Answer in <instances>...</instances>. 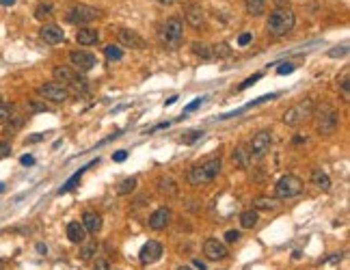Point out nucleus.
Segmentation results:
<instances>
[{
  "instance_id": "obj_1",
  "label": "nucleus",
  "mask_w": 350,
  "mask_h": 270,
  "mask_svg": "<svg viewBox=\"0 0 350 270\" xmlns=\"http://www.w3.org/2000/svg\"><path fill=\"white\" fill-rule=\"evenodd\" d=\"M294 24H296V15L290 7H277L266 20V28H268V35L273 37L287 35L294 28Z\"/></svg>"
},
{
  "instance_id": "obj_2",
  "label": "nucleus",
  "mask_w": 350,
  "mask_h": 270,
  "mask_svg": "<svg viewBox=\"0 0 350 270\" xmlns=\"http://www.w3.org/2000/svg\"><path fill=\"white\" fill-rule=\"evenodd\" d=\"M221 167H223V162H221L219 156H216V158L205 160V162L195 164V167L188 171V175H186V178H188V184H190V186H203V184L214 182L216 175L221 173Z\"/></svg>"
},
{
  "instance_id": "obj_3",
  "label": "nucleus",
  "mask_w": 350,
  "mask_h": 270,
  "mask_svg": "<svg viewBox=\"0 0 350 270\" xmlns=\"http://www.w3.org/2000/svg\"><path fill=\"white\" fill-rule=\"evenodd\" d=\"M158 39L164 48H180L184 39V24L180 17H169L158 28Z\"/></svg>"
},
{
  "instance_id": "obj_4",
  "label": "nucleus",
  "mask_w": 350,
  "mask_h": 270,
  "mask_svg": "<svg viewBox=\"0 0 350 270\" xmlns=\"http://www.w3.org/2000/svg\"><path fill=\"white\" fill-rule=\"evenodd\" d=\"M314 112H316L314 100L307 98V100H303V102L294 104L292 108H287L285 115H283V121L287 123V126H301V123H305L307 119L314 115Z\"/></svg>"
},
{
  "instance_id": "obj_5",
  "label": "nucleus",
  "mask_w": 350,
  "mask_h": 270,
  "mask_svg": "<svg viewBox=\"0 0 350 270\" xmlns=\"http://www.w3.org/2000/svg\"><path fill=\"white\" fill-rule=\"evenodd\" d=\"M316 115V130L318 134H324V137H331V134L337 130V123H339V117H337V110L331 108V106H322Z\"/></svg>"
},
{
  "instance_id": "obj_6",
  "label": "nucleus",
  "mask_w": 350,
  "mask_h": 270,
  "mask_svg": "<svg viewBox=\"0 0 350 270\" xmlns=\"http://www.w3.org/2000/svg\"><path fill=\"white\" fill-rule=\"evenodd\" d=\"M98 17H100V11L91 5H74V7H69V11H67V22L78 24V26L93 22Z\"/></svg>"
},
{
  "instance_id": "obj_7",
  "label": "nucleus",
  "mask_w": 350,
  "mask_h": 270,
  "mask_svg": "<svg viewBox=\"0 0 350 270\" xmlns=\"http://www.w3.org/2000/svg\"><path fill=\"white\" fill-rule=\"evenodd\" d=\"M301 190H303V182H301V178H296L292 173L283 175V178L277 182V197H279V199H292V197L301 195Z\"/></svg>"
},
{
  "instance_id": "obj_8",
  "label": "nucleus",
  "mask_w": 350,
  "mask_h": 270,
  "mask_svg": "<svg viewBox=\"0 0 350 270\" xmlns=\"http://www.w3.org/2000/svg\"><path fill=\"white\" fill-rule=\"evenodd\" d=\"M273 145V134L268 130H260L251 139V145H249V156L251 158H262V156L270 149Z\"/></svg>"
},
{
  "instance_id": "obj_9",
  "label": "nucleus",
  "mask_w": 350,
  "mask_h": 270,
  "mask_svg": "<svg viewBox=\"0 0 350 270\" xmlns=\"http://www.w3.org/2000/svg\"><path fill=\"white\" fill-rule=\"evenodd\" d=\"M39 95L44 100H50V102H65L69 98V91L65 85H59V82H46V85L39 87Z\"/></svg>"
},
{
  "instance_id": "obj_10",
  "label": "nucleus",
  "mask_w": 350,
  "mask_h": 270,
  "mask_svg": "<svg viewBox=\"0 0 350 270\" xmlns=\"http://www.w3.org/2000/svg\"><path fill=\"white\" fill-rule=\"evenodd\" d=\"M69 61H71V65H74L76 69H80V71L93 69L95 63H98L95 54H91L89 50H74V52L69 54Z\"/></svg>"
},
{
  "instance_id": "obj_11",
  "label": "nucleus",
  "mask_w": 350,
  "mask_h": 270,
  "mask_svg": "<svg viewBox=\"0 0 350 270\" xmlns=\"http://www.w3.org/2000/svg\"><path fill=\"white\" fill-rule=\"evenodd\" d=\"M117 41H119V46H126V48H132V50H143L147 46L145 39H143L139 33H134L132 28H119Z\"/></svg>"
},
{
  "instance_id": "obj_12",
  "label": "nucleus",
  "mask_w": 350,
  "mask_h": 270,
  "mask_svg": "<svg viewBox=\"0 0 350 270\" xmlns=\"http://www.w3.org/2000/svg\"><path fill=\"white\" fill-rule=\"evenodd\" d=\"M162 253H164V248H162V244L160 242H156V240H149L147 244H143V248H141V264H145V266H149V264H156L158 259L162 257Z\"/></svg>"
},
{
  "instance_id": "obj_13",
  "label": "nucleus",
  "mask_w": 350,
  "mask_h": 270,
  "mask_svg": "<svg viewBox=\"0 0 350 270\" xmlns=\"http://www.w3.org/2000/svg\"><path fill=\"white\" fill-rule=\"evenodd\" d=\"M184 17H186L188 26L197 28V30L205 24V13H203L201 5H197V3H188L186 7H184Z\"/></svg>"
},
{
  "instance_id": "obj_14",
  "label": "nucleus",
  "mask_w": 350,
  "mask_h": 270,
  "mask_svg": "<svg viewBox=\"0 0 350 270\" xmlns=\"http://www.w3.org/2000/svg\"><path fill=\"white\" fill-rule=\"evenodd\" d=\"M171 219H173V212L169 210V207H158V210L149 216L147 223H149L151 229L160 232V229H167V227L171 225Z\"/></svg>"
},
{
  "instance_id": "obj_15",
  "label": "nucleus",
  "mask_w": 350,
  "mask_h": 270,
  "mask_svg": "<svg viewBox=\"0 0 350 270\" xmlns=\"http://www.w3.org/2000/svg\"><path fill=\"white\" fill-rule=\"evenodd\" d=\"M203 253H205V257H208V259H212V262H219V259L227 257V248H225L223 242L210 238V240L203 242Z\"/></svg>"
},
{
  "instance_id": "obj_16",
  "label": "nucleus",
  "mask_w": 350,
  "mask_h": 270,
  "mask_svg": "<svg viewBox=\"0 0 350 270\" xmlns=\"http://www.w3.org/2000/svg\"><path fill=\"white\" fill-rule=\"evenodd\" d=\"M39 35H41V39H44L46 44H50V46H56V44H61V41L65 39L63 28L56 26V24H46L44 28L39 30Z\"/></svg>"
},
{
  "instance_id": "obj_17",
  "label": "nucleus",
  "mask_w": 350,
  "mask_h": 270,
  "mask_svg": "<svg viewBox=\"0 0 350 270\" xmlns=\"http://www.w3.org/2000/svg\"><path fill=\"white\" fill-rule=\"evenodd\" d=\"M67 238H69V242L80 244V242H85V240H87V229L82 227V223L71 221V223L67 225Z\"/></svg>"
},
{
  "instance_id": "obj_18",
  "label": "nucleus",
  "mask_w": 350,
  "mask_h": 270,
  "mask_svg": "<svg viewBox=\"0 0 350 270\" xmlns=\"http://www.w3.org/2000/svg\"><path fill=\"white\" fill-rule=\"evenodd\" d=\"M54 82H59V85H71L74 82V78H76V71L71 69V67H67V65H59V67H54Z\"/></svg>"
},
{
  "instance_id": "obj_19",
  "label": "nucleus",
  "mask_w": 350,
  "mask_h": 270,
  "mask_svg": "<svg viewBox=\"0 0 350 270\" xmlns=\"http://www.w3.org/2000/svg\"><path fill=\"white\" fill-rule=\"evenodd\" d=\"M82 227H85L89 234H98L102 229L100 214H95V212H85V214H82Z\"/></svg>"
},
{
  "instance_id": "obj_20",
  "label": "nucleus",
  "mask_w": 350,
  "mask_h": 270,
  "mask_svg": "<svg viewBox=\"0 0 350 270\" xmlns=\"http://www.w3.org/2000/svg\"><path fill=\"white\" fill-rule=\"evenodd\" d=\"M98 39H100V33L95 28H80L76 33V41L80 46H93Z\"/></svg>"
},
{
  "instance_id": "obj_21",
  "label": "nucleus",
  "mask_w": 350,
  "mask_h": 270,
  "mask_svg": "<svg viewBox=\"0 0 350 270\" xmlns=\"http://www.w3.org/2000/svg\"><path fill=\"white\" fill-rule=\"evenodd\" d=\"M231 160H234V164L238 169H246V167H249V160H251L249 149L242 147V145H238V147L234 149V153H231Z\"/></svg>"
},
{
  "instance_id": "obj_22",
  "label": "nucleus",
  "mask_w": 350,
  "mask_h": 270,
  "mask_svg": "<svg viewBox=\"0 0 350 270\" xmlns=\"http://www.w3.org/2000/svg\"><path fill=\"white\" fill-rule=\"evenodd\" d=\"M312 182H314V186L316 188H320V190H331V178L322 171V169H314V173H312Z\"/></svg>"
},
{
  "instance_id": "obj_23",
  "label": "nucleus",
  "mask_w": 350,
  "mask_h": 270,
  "mask_svg": "<svg viewBox=\"0 0 350 270\" xmlns=\"http://www.w3.org/2000/svg\"><path fill=\"white\" fill-rule=\"evenodd\" d=\"M244 7L249 15H262L266 11V0H244Z\"/></svg>"
},
{
  "instance_id": "obj_24",
  "label": "nucleus",
  "mask_w": 350,
  "mask_h": 270,
  "mask_svg": "<svg viewBox=\"0 0 350 270\" xmlns=\"http://www.w3.org/2000/svg\"><path fill=\"white\" fill-rule=\"evenodd\" d=\"M257 221H260V216H257L255 210H246L240 214V225L244 227V229H253V227L257 225Z\"/></svg>"
},
{
  "instance_id": "obj_25",
  "label": "nucleus",
  "mask_w": 350,
  "mask_h": 270,
  "mask_svg": "<svg viewBox=\"0 0 350 270\" xmlns=\"http://www.w3.org/2000/svg\"><path fill=\"white\" fill-rule=\"evenodd\" d=\"M190 48H192V54H195V56H199V59H203V61L212 59V48H210L208 44H201V41H195V44H192Z\"/></svg>"
},
{
  "instance_id": "obj_26",
  "label": "nucleus",
  "mask_w": 350,
  "mask_h": 270,
  "mask_svg": "<svg viewBox=\"0 0 350 270\" xmlns=\"http://www.w3.org/2000/svg\"><path fill=\"white\" fill-rule=\"evenodd\" d=\"M158 188H160L162 195H175V192H178L175 180H171V178H160L158 180Z\"/></svg>"
},
{
  "instance_id": "obj_27",
  "label": "nucleus",
  "mask_w": 350,
  "mask_h": 270,
  "mask_svg": "<svg viewBox=\"0 0 350 270\" xmlns=\"http://www.w3.org/2000/svg\"><path fill=\"white\" fill-rule=\"evenodd\" d=\"M350 71L348 69H344L342 71V76L337 78V85H339V89H342V95H344V100H348L350 98Z\"/></svg>"
},
{
  "instance_id": "obj_28",
  "label": "nucleus",
  "mask_w": 350,
  "mask_h": 270,
  "mask_svg": "<svg viewBox=\"0 0 350 270\" xmlns=\"http://www.w3.org/2000/svg\"><path fill=\"white\" fill-rule=\"evenodd\" d=\"M137 184H139V180L137 178H126L119 186H117V195H130L132 190L137 188Z\"/></svg>"
},
{
  "instance_id": "obj_29",
  "label": "nucleus",
  "mask_w": 350,
  "mask_h": 270,
  "mask_svg": "<svg viewBox=\"0 0 350 270\" xmlns=\"http://www.w3.org/2000/svg\"><path fill=\"white\" fill-rule=\"evenodd\" d=\"M52 15H54L52 5H48V3H41V5L35 9V17H37V20H48V17H52Z\"/></svg>"
},
{
  "instance_id": "obj_30",
  "label": "nucleus",
  "mask_w": 350,
  "mask_h": 270,
  "mask_svg": "<svg viewBox=\"0 0 350 270\" xmlns=\"http://www.w3.org/2000/svg\"><path fill=\"white\" fill-rule=\"evenodd\" d=\"M22 123H24V117H20V115H15V112H13V115L7 119V132L13 134L17 128H22Z\"/></svg>"
},
{
  "instance_id": "obj_31",
  "label": "nucleus",
  "mask_w": 350,
  "mask_h": 270,
  "mask_svg": "<svg viewBox=\"0 0 350 270\" xmlns=\"http://www.w3.org/2000/svg\"><path fill=\"white\" fill-rule=\"evenodd\" d=\"M279 205L275 199H268V197H260V199H255V207L257 210H275V207Z\"/></svg>"
},
{
  "instance_id": "obj_32",
  "label": "nucleus",
  "mask_w": 350,
  "mask_h": 270,
  "mask_svg": "<svg viewBox=\"0 0 350 270\" xmlns=\"http://www.w3.org/2000/svg\"><path fill=\"white\" fill-rule=\"evenodd\" d=\"M229 54H231V48L227 44H216L212 48V56H216V59H227Z\"/></svg>"
},
{
  "instance_id": "obj_33",
  "label": "nucleus",
  "mask_w": 350,
  "mask_h": 270,
  "mask_svg": "<svg viewBox=\"0 0 350 270\" xmlns=\"http://www.w3.org/2000/svg\"><path fill=\"white\" fill-rule=\"evenodd\" d=\"M104 52H106V59H108V61H119V59L123 56V50H121L119 46H115V44L106 46Z\"/></svg>"
},
{
  "instance_id": "obj_34",
  "label": "nucleus",
  "mask_w": 350,
  "mask_h": 270,
  "mask_svg": "<svg viewBox=\"0 0 350 270\" xmlns=\"http://www.w3.org/2000/svg\"><path fill=\"white\" fill-rule=\"evenodd\" d=\"M89 167H91V164H89ZM89 167H85V169H80L78 173H74V175H71V178L67 180V184H65V186H63V188H61L59 192H61V195H63V192H67V190H71V188H74V186H76V182L80 180V175H82V173H85V171H87Z\"/></svg>"
},
{
  "instance_id": "obj_35",
  "label": "nucleus",
  "mask_w": 350,
  "mask_h": 270,
  "mask_svg": "<svg viewBox=\"0 0 350 270\" xmlns=\"http://www.w3.org/2000/svg\"><path fill=\"white\" fill-rule=\"evenodd\" d=\"M13 110H15V106H13V104H0V123H3V121H7L9 117H11L13 115Z\"/></svg>"
},
{
  "instance_id": "obj_36",
  "label": "nucleus",
  "mask_w": 350,
  "mask_h": 270,
  "mask_svg": "<svg viewBox=\"0 0 350 270\" xmlns=\"http://www.w3.org/2000/svg\"><path fill=\"white\" fill-rule=\"evenodd\" d=\"M95 251H98V242H89V244L80 251V259H85V262H87V259L93 257V253H95Z\"/></svg>"
},
{
  "instance_id": "obj_37",
  "label": "nucleus",
  "mask_w": 350,
  "mask_h": 270,
  "mask_svg": "<svg viewBox=\"0 0 350 270\" xmlns=\"http://www.w3.org/2000/svg\"><path fill=\"white\" fill-rule=\"evenodd\" d=\"M203 102H205V98H197V100H195V102H190V104H188V106H186V108H184V117H186V115H188V112H192V110H197V108L201 106V104H203Z\"/></svg>"
},
{
  "instance_id": "obj_38",
  "label": "nucleus",
  "mask_w": 350,
  "mask_h": 270,
  "mask_svg": "<svg viewBox=\"0 0 350 270\" xmlns=\"http://www.w3.org/2000/svg\"><path fill=\"white\" fill-rule=\"evenodd\" d=\"M262 78V74H253V76H249V78H246L244 82H242V85H240V91H244V89H249L251 85H255V82L257 80H260Z\"/></svg>"
},
{
  "instance_id": "obj_39",
  "label": "nucleus",
  "mask_w": 350,
  "mask_h": 270,
  "mask_svg": "<svg viewBox=\"0 0 350 270\" xmlns=\"http://www.w3.org/2000/svg\"><path fill=\"white\" fill-rule=\"evenodd\" d=\"M9 153H11V145H9L7 141H0V160L7 158Z\"/></svg>"
},
{
  "instance_id": "obj_40",
  "label": "nucleus",
  "mask_w": 350,
  "mask_h": 270,
  "mask_svg": "<svg viewBox=\"0 0 350 270\" xmlns=\"http://www.w3.org/2000/svg\"><path fill=\"white\" fill-rule=\"evenodd\" d=\"M225 240H227V242H238V240H240V232L229 229L227 234H225Z\"/></svg>"
},
{
  "instance_id": "obj_41",
  "label": "nucleus",
  "mask_w": 350,
  "mask_h": 270,
  "mask_svg": "<svg viewBox=\"0 0 350 270\" xmlns=\"http://www.w3.org/2000/svg\"><path fill=\"white\" fill-rule=\"evenodd\" d=\"M93 270H112L110 264L106 262V259H98V262L93 264Z\"/></svg>"
},
{
  "instance_id": "obj_42",
  "label": "nucleus",
  "mask_w": 350,
  "mask_h": 270,
  "mask_svg": "<svg viewBox=\"0 0 350 270\" xmlns=\"http://www.w3.org/2000/svg\"><path fill=\"white\" fill-rule=\"evenodd\" d=\"M28 106H30V110H35V112H44V110H50V108L46 106V104H39V102H30Z\"/></svg>"
},
{
  "instance_id": "obj_43",
  "label": "nucleus",
  "mask_w": 350,
  "mask_h": 270,
  "mask_svg": "<svg viewBox=\"0 0 350 270\" xmlns=\"http://www.w3.org/2000/svg\"><path fill=\"white\" fill-rule=\"evenodd\" d=\"M251 39H253V35H251V33H242V35H240V39H238V46H249V44H251Z\"/></svg>"
},
{
  "instance_id": "obj_44",
  "label": "nucleus",
  "mask_w": 350,
  "mask_h": 270,
  "mask_svg": "<svg viewBox=\"0 0 350 270\" xmlns=\"http://www.w3.org/2000/svg\"><path fill=\"white\" fill-rule=\"evenodd\" d=\"M201 134H203V132H199V130H195L192 134H188V137H184L182 141H184V143H195V141H197V139L201 137Z\"/></svg>"
},
{
  "instance_id": "obj_45",
  "label": "nucleus",
  "mask_w": 350,
  "mask_h": 270,
  "mask_svg": "<svg viewBox=\"0 0 350 270\" xmlns=\"http://www.w3.org/2000/svg\"><path fill=\"white\" fill-rule=\"evenodd\" d=\"M346 52H348V48H346V46H342V48H333L331 52H328V54H331V56H344Z\"/></svg>"
},
{
  "instance_id": "obj_46",
  "label": "nucleus",
  "mask_w": 350,
  "mask_h": 270,
  "mask_svg": "<svg viewBox=\"0 0 350 270\" xmlns=\"http://www.w3.org/2000/svg\"><path fill=\"white\" fill-rule=\"evenodd\" d=\"M277 71H279L281 76H283V74H292V71H294V65H292V63H287V65H281V67L277 69Z\"/></svg>"
},
{
  "instance_id": "obj_47",
  "label": "nucleus",
  "mask_w": 350,
  "mask_h": 270,
  "mask_svg": "<svg viewBox=\"0 0 350 270\" xmlns=\"http://www.w3.org/2000/svg\"><path fill=\"white\" fill-rule=\"evenodd\" d=\"M128 158V151H117V153H112V160L115 162H123Z\"/></svg>"
},
{
  "instance_id": "obj_48",
  "label": "nucleus",
  "mask_w": 350,
  "mask_h": 270,
  "mask_svg": "<svg viewBox=\"0 0 350 270\" xmlns=\"http://www.w3.org/2000/svg\"><path fill=\"white\" fill-rule=\"evenodd\" d=\"M20 162H22L24 164V167H30V164H35V158H33V156H22V158H20Z\"/></svg>"
},
{
  "instance_id": "obj_49",
  "label": "nucleus",
  "mask_w": 350,
  "mask_h": 270,
  "mask_svg": "<svg viewBox=\"0 0 350 270\" xmlns=\"http://www.w3.org/2000/svg\"><path fill=\"white\" fill-rule=\"evenodd\" d=\"M41 139H44V134H33V137H28L26 143H39Z\"/></svg>"
},
{
  "instance_id": "obj_50",
  "label": "nucleus",
  "mask_w": 350,
  "mask_h": 270,
  "mask_svg": "<svg viewBox=\"0 0 350 270\" xmlns=\"http://www.w3.org/2000/svg\"><path fill=\"white\" fill-rule=\"evenodd\" d=\"M195 266H197L199 270H208V268H205V264L201 262V259H195Z\"/></svg>"
},
{
  "instance_id": "obj_51",
  "label": "nucleus",
  "mask_w": 350,
  "mask_h": 270,
  "mask_svg": "<svg viewBox=\"0 0 350 270\" xmlns=\"http://www.w3.org/2000/svg\"><path fill=\"white\" fill-rule=\"evenodd\" d=\"M175 102H178V95H173V98H169V100H167V106H171V104H175Z\"/></svg>"
},
{
  "instance_id": "obj_52",
  "label": "nucleus",
  "mask_w": 350,
  "mask_h": 270,
  "mask_svg": "<svg viewBox=\"0 0 350 270\" xmlns=\"http://www.w3.org/2000/svg\"><path fill=\"white\" fill-rule=\"evenodd\" d=\"M15 0H0V5H5V7H9V5H13Z\"/></svg>"
},
{
  "instance_id": "obj_53",
  "label": "nucleus",
  "mask_w": 350,
  "mask_h": 270,
  "mask_svg": "<svg viewBox=\"0 0 350 270\" xmlns=\"http://www.w3.org/2000/svg\"><path fill=\"white\" fill-rule=\"evenodd\" d=\"M285 3H287V0H275V5H277V7H285Z\"/></svg>"
},
{
  "instance_id": "obj_54",
  "label": "nucleus",
  "mask_w": 350,
  "mask_h": 270,
  "mask_svg": "<svg viewBox=\"0 0 350 270\" xmlns=\"http://www.w3.org/2000/svg\"><path fill=\"white\" fill-rule=\"evenodd\" d=\"M7 268V264H5V259H0V270H5Z\"/></svg>"
},
{
  "instance_id": "obj_55",
  "label": "nucleus",
  "mask_w": 350,
  "mask_h": 270,
  "mask_svg": "<svg viewBox=\"0 0 350 270\" xmlns=\"http://www.w3.org/2000/svg\"><path fill=\"white\" fill-rule=\"evenodd\" d=\"M158 3H162V5H171L173 0H158Z\"/></svg>"
},
{
  "instance_id": "obj_56",
  "label": "nucleus",
  "mask_w": 350,
  "mask_h": 270,
  "mask_svg": "<svg viewBox=\"0 0 350 270\" xmlns=\"http://www.w3.org/2000/svg\"><path fill=\"white\" fill-rule=\"evenodd\" d=\"M175 270H190V268H188V266H178Z\"/></svg>"
},
{
  "instance_id": "obj_57",
  "label": "nucleus",
  "mask_w": 350,
  "mask_h": 270,
  "mask_svg": "<svg viewBox=\"0 0 350 270\" xmlns=\"http://www.w3.org/2000/svg\"><path fill=\"white\" fill-rule=\"evenodd\" d=\"M3 188H5V186H3V184H0V192H3Z\"/></svg>"
},
{
  "instance_id": "obj_58",
  "label": "nucleus",
  "mask_w": 350,
  "mask_h": 270,
  "mask_svg": "<svg viewBox=\"0 0 350 270\" xmlns=\"http://www.w3.org/2000/svg\"><path fill=\"white\" fill-rule=\"evenodd\" d=\"M0 104H3V95H0Z\"/></svg>"
}]
</instances>
